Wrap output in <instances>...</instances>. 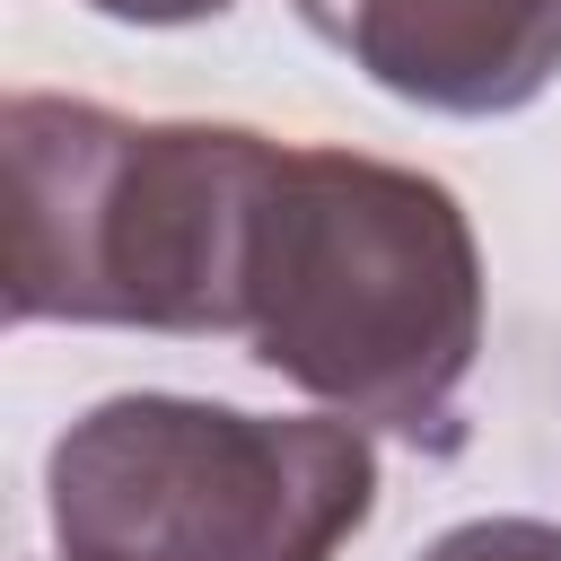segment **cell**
<instances>
[{"label": "cell", "mask_w": 561, "mask_h": 561, "mask_svg": "<svg viewBox=\"0 0 561 561\" xmlns=\"http://www.w3.org/2000/svg\"><path fill=\"white\" fill-rule=\"evenodd\" d=\"M263 131L9 96V316L245 333Z\"/></svg>", "instance_id": "1"}, {"label": "cell", "mask_w": 561, "mask_h": 561, "mask_svg": "<svg viewBox=\"0 0 561 561\" xmlns=\"http://www.w3.org/2000/svg\"><path fill=\"white\" fill-rule=\"evenodd\" d=\"M245 342L351 421L438 430L482 342V263L456 193L351 149H280L254 219Z\"/></svg>", "instance_id": "2"}, {"label": "cell", "mask_w": 561, "mask_h": 561, "mask_svg": "<svg viewBox=\"0 0 561 561\" xmlns=\"http://www.w3.org/2000/svg\"><path fill=\"white\" fill-rule=\"evenodd\" d=\"M377 508L351 421H263L193 394H114L53 447L70 561H333Z\"/></svg>", "instance_id": "3"}, {"label": "cell", "mask_w": 561, "mask_h": 561, "mask_svg": "<svg viewBox=\"0 0 561 561\" xmlns=\"http://www.w3.org/2000/svg\"><path fill=\"white\" fill-rule=\"evenodd\" d=\"M298 18L438 114H508L561 70V0H298Z\"/></svg>", "instance_id": "4"}, {"label": "cell", "mask_w": 561, "mask_h": 561, "mask_svg": "<svg viewBox=\"0 0 561 561\" xmlns=\"http://www.w3.org/2000/svg\"><path fill=\"white\" fill-rule=\"evenodd\" d=\"M421 561H561V526H535V517H482V526L438 535Z\"/></svg>", "instance_id": "5"}, {"label": "cell", "mask_w": 561, "mask_h": 561, "mask_svg": "<svg viewBox=\"0 0 561 561\" xmlns=\"http://www.w3.org/2000/svg\"><path fill=\"white\" fill-rule=\"evenodd\" d=\"M88 9H105V18H140V26H175V18H210V9H228V0H88Z\"/></svg>", "instance_id": "6"}]
</instances>
